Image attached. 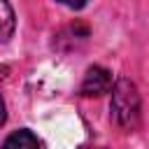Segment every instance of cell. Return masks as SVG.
Segmentation results:
<instances>
[{
  "label": "cell",
  "mask_w": 149,
  "mask_h": 149,
  "mask_svg": "<svg viewBox=\"0 0 149 149\" xmlns=\"http://www.w3.org/2000/svg\"><path fill=\"white\" fill-rule=\"evenodd\" d=\"M112 88V74L100 68V65H93L86 70L84 74V81H81V93L84 95H102Z\"/></svg>",
  "instance_id": "obj_2"
},
{
  "label": "cell",
  "mask_w": 149,
  "mask_h": 149,
  "mask_svg": "<svg viewBox=\"0 0 149 149\" xmlns=\"http://www.w3.org/2000/svg\"><path fill=\"white\" fill-rule=\"evenodd\" d=\"M2 149H40V142L30 130H16L5 140Z\"/></svg>",
  "instance_id": "obj_3"
},
{
  "label": "cell",
  "mask_w": 149,
  "mask_h": 149,
  "mask_svg": "<svg viewBox=\"0 0 149 149\" xmlns=\"http://www.w3.org/2000/svg\"><path fill=\"white\" fill-rule=\"evenodd\" d=\"M5 119H7V114H5V102H2V98H0V126L5 123Z\"/></svg>",
  "instance_id": "obj_6"
},
{
  "label": "cell",
  "mask_w": 149,
  "mask_h": 149,
  "mask_svg": "<svg viewBox=\"0 0 149 149\" xmlns=\"http://www.w3.org/2000/svg\"><path fill=\"white\" fill-rule=\"evenodd\" d=\"M63 5H68V7H72V9H79V7H84L88 0H61Z\"/></svg>",
  "instance_id": "obj_5"
},
{
  "label": "cell",
  "mask_w": 149,
  "mask_h": 149,
  "mask_svg": "<svg viewBox=\"0 0 149 149\" xmlns=\"http://www.w3.org/2000/svg\"><path fill=\"white\" fill-rule=\"evenodd\" d=\"M14 9L9 7L7 0H0V42H7L14 33Z\"/></svg>",
  "instance_id": "obj_4"
},
{
  "label": "cell",
  "mask_w": 149,
  "mask_h": 149,
  "mask_svg": "<svg viewBox=\"0 0 149 149\" xmlns=\"http://www.w3.org/2000/svg\"><path fill=\"white\" fill-rule=\"evenodd\" d=\"M112 112L119 126L123 128H135L140 121V95L133 81L128 79H119L114 84V93H112Z\"/></svg>",
  "instance_id": "obj_1"
}]
</instances>
